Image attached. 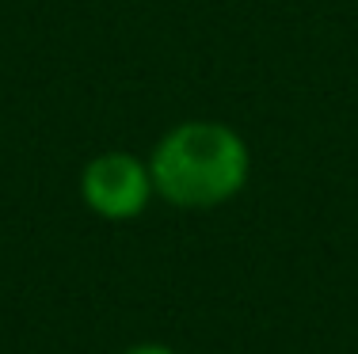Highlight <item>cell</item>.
<instances>
[{
	"label": "cell",
	"instance_id": "1",
	"mask_svg": "<svg viewBox=\"0 0 358 354\" xmlns=\"http://www.w3.org/2000/svg\"><path fill=\"white\" fill-rule=\"evenodd\" d=\"M152 191L183 209L221 206L248 183V145L225 122H179L149 160Z\"/></svg>",
	"mask_w": 358,
	"mask_h": 354
},
{
	"label": "cell",
	"instance_id": "2",
	"mask_svg": "<svg viewBox=\"0 0 358 354\" xmlns=\"http://www.w3.org/2000/svg\"><path fill=\"white\" fill-rule=\"evenodd\" d=\"M80 195L88 209L107 221H130L149 206V195L157 191L145 160L134 153H99L80 175Z\"/></svg>",
	"mask_w": 358,
	"mask_h": 354
},
{
	"label": "cell",
	"instance_id": "3",
	"mask_svg": "<svg viewBox=\"0 0 358 354\" xmlns=\"http://www.w3.org/2000/svg\"><path fill=\"white\" fill-rule=\"evenodd\" d=\"M126 354H176L172 347H160V343H141V347H130Z\"/></svg>",
	"mask_w": 358,
	"mask_h": 354
}]
</instances>
